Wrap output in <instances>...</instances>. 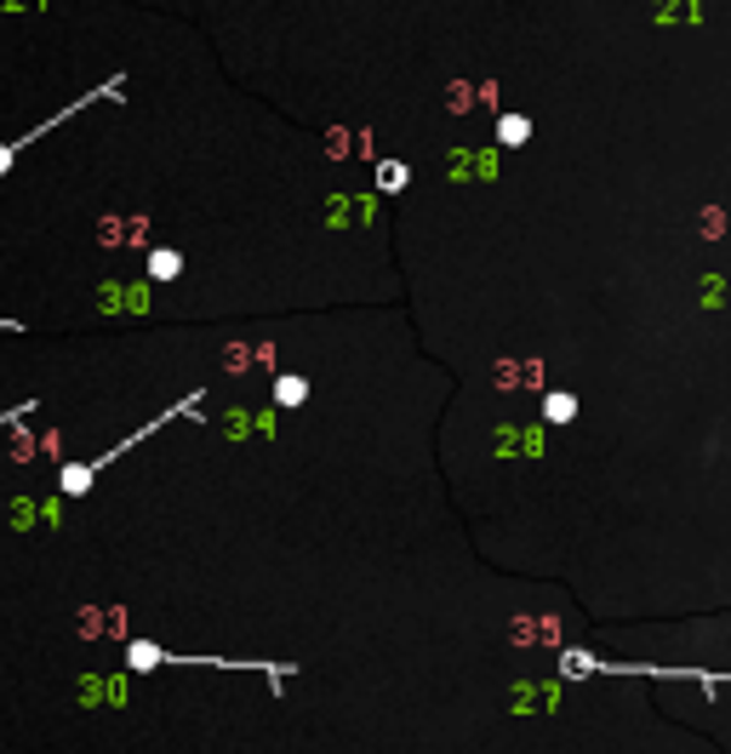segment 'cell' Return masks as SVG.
Wrapping results in <instances>:
<instances>
[{
  "label": "cell",
  "mask_w": 731,
  "mask_h": 754,
  "mask_svg": "<svg viewBox=\"0 0 731 754\" xmlns=\"http://www.w3.org/2000/svg\"><path fill=\"white\" fill-rule=\"evenodd\" d=\"M0 331H7V326H0Z\"/></svg>",
  "instance_id": "6da1fadb"
}]
</instances>
